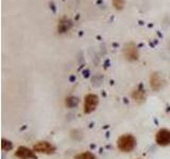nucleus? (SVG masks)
<instances>
[{
	"instance_id": "1",
	"label": "nucleus",
	"mask_w": 170,
	"mask_h": 159,
	"mask_svg": "<svg viewBox=\"0 0 170 159\" xmlns=\"http://www.w3.org/2000/svg\"><path fill=\"white\" fill-rule=\"evenodd\" d=\"M118 149L122 152H131L136 147V139L130 134H126L120 136L117 140Z\"/></svg>"
},
{
	"instance_id": "2",
	"label": "nucleus",
	"mask_w": 170,
	"mask_h": 159,
	"mask_svg": "<svg viewBox=\"0 0 170 159\" xmlns=\"http://www.w3.org/2000/svg\"><path fill=\"white\" fill-rule=\"evenodd\" d=\"M99 103V99L96 95L90 93L85 97L84 99V112L85 114H90L96 109L97 105Z\"/></svg>"
},
{
	"instance_id": "3",
	"label": "nucleus",
	"mask_w": 170,
	"mask_h": 159,
	"mask_svg": "<svg viewBox=\"0 0 170 159\" xmlns=\"http://www.w3.org/2000/svg\"><path fill=\"white\" fill-rule=\"evenodd\" d=\"M33 151L37 153H44V154H53L55 147L47 141H40L33 147Z\"/></svg>"
},
{
	"instance_id": "4",
	"label": "nucleus",
	"mask_w": 170,
	"mask_h": 159,
	"mask_svg": "<svg viewBox=\"0 0 170 159\" xmlns=\"http://www.w3.org/2000/svg\"><path fill=\"white\" fill-rule=\"evenodd\" d=\"M156 143L158 145H168L170 143V132L168 129H160L155 137Z\"/></svg>"
},
{
	"instance_id": "5",
	"label": "nucleus",
	"mask_w": 170,
	"mask_h": 159,
	"mask_svg": "<svg viewBox=\"0 0 170 159\" xmlns=\"http://www.w3.org/2000/svg\"><path fill=\"white\" fill-rule=\"evenodd\" d=\"M15 155L20 159H36L34 152L26 147H19L16 151Z\"/></svg>"
},
{
	"instance_id": "6",
	"label": "nucleus",
	"mask_w": 170,
	"mask_h": 159,
	"mask_svg": "<svg viewBox=\"0 0 170 159\" xmlns=\"http://www.w3.org/2000/svg\"><path fill=\"white\" fill-rule=\"evenodd\" d=\"M72 21L70 19H62L60 22H59L58 26V31L59 33H66L67 31H69L70 29L72 28Z\"/></svg>"
},
{
	"instance_id": "7",
	"label": "nucleus",
	"mask_w": 170,
	"mask_h": 159,
	"mask_svg": "<svg viewBox=\"0 0 170 159\" xmlns=\"http://www.w3.org/2000/svg\"><path fill=\"white\" fill-rule=\"evenodd\" d=\"M150 82H151V88L153 90H158L162 87V77L158 73H152Z\"/></svg>"
},
{
	"instance_id": "8",
	"label": "nucleus",
	"mask_w": 170,
	"mask_h": 159,
	"mask_svg": "<svg viewBox=\"0 0 170 159\" xmlns=\"http://www.w3.org/2000/svg\"><path fill=\"white\" fill-rule=\"evenodd\" d=\"M126 55L131 60H137L138 58V54H137V50L133 45H129L126 47Z\"/></svg>"
},
{
	"instance_id": "9",
	"label": "nucleus",
	"mask_w": 170,
	"mask_h": 159,
	"mask_svg": "<svg viewBox=\"0 0 170 159\" xmlns=\"http://www.w3.org/2000/svg\"><path fill=\"white\" fill-rule=\"evenodd\" d=\"M78 104H79V99L77 98V97H69L68 99L66 100V105L69 107V108H74V107L78 106Z\"/></svg>"
},
{
	"instance_id": "10",
	"label": "nucleus",
	"mask_w": 170,
	"mask_h": 159,
	"mask_svg": "<svg viewBox=\"0 0 170 159\" xmlns=\"http://www.w3.org/2000/svg\"><path fill=\"white\" fill-rule=\"evenodd\" d=\"M102 82H103V77H102L101 74L94 75V77L91 79V83H93V86H95V87H98V86H100V85L102 84Z\"/></svg>"
},
{
	"instance_id": "11",
	"label": "nucleus",
	"mask_w": 170,
	"mask_h": 159,
	"mask_svg": "<svg viewBox=\"0 0 170 159\" xmlns=\"http://www.w3.org/2000/svg\"><path fill=\"white\" fill-rule=\"evenodd\" d=\"M75 159H96V157L93 153L85 152V153H81V154L77 155Z\"/></svg>"
},
{
	"instance_id": "12",
	"label": "nucleus",
	"mask_w": 170,
	"mask_h": 159,
	"mask_svg": "<svg viewBox=\"0 0 170 159\" xmlns=\"http://www.w3.org/2000/svg\"><path fill=\"white\" fill-rule=\"evenodd\" d=\"M125 5H126L125 0H113V7H114L117 11L123 10Z\"/></svg>"
},
{
	"instance_id": "13",
	"label": "nucleus",
	"mask_w": 170,
	"mask_h": 159,
	"mask_svg": "<svg viewBox=\"0 0 170 159\" xmlns=\"http://www.w3.org/2000/svg\"><path fill=\"white\" fill-rule=\"evenodd\" d=\"M12 147H13L12 142L9 141V140H7V139H2V141H1V149L2 150L10 151V150H12Z\"/></svg>"
},
{
	"instance_id": "14",
	"label": "nucleus",
	"mask_w": 170,
	"mask_h": 159,
	"mask_svg": "<svg viewBox=\"0 0 170 159\" xmlns=\"http://www.w3.org/2000/svg\"><path fill=\"white\" fill-rule=\"evenodd\" d=\"M50 7H52V11H53V13H55V12H56V10H55V7H54V3H53V2H51V3H50Z\"/></svg>"
}]
</instances>
